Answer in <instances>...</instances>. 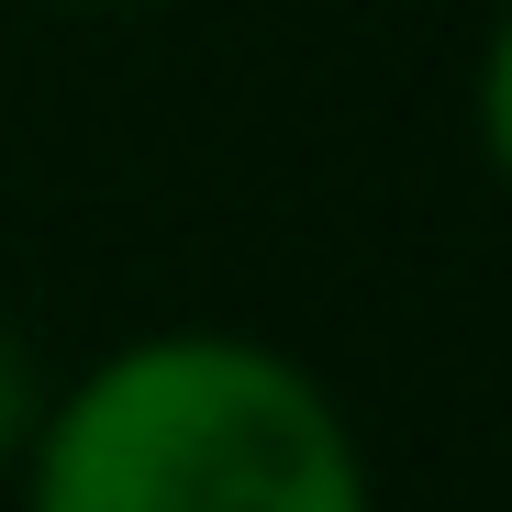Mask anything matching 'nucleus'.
<instances>
[{"label":"nucleus","instance_id":"obj_1","mask_svg":"<svg viewBox=\"0 0 512 512\" xmlns=\"http://www.w3.org/2000/svg\"><path fill=\"white\" fill-rule=\"evenodd\" d=\"M34 512H368L334 401L223 334L134 346L56 412Z\"/></svg>","mask_w":512,"mask_h":512},{"label":"nucleus","instance_id":"obj_2","mask_svg":"<svg viewBox=\"0 0 512 512\" xmlns=\"http://www.w3.org/2000/svg\"><path fill=\"white\" fill-rule=\"evenodd\" d=\"M479 123H490V156L512 167V23H501V45H490V90H479Z\"/></svg>","mask_w":512,"mask_h":512},{"label":"nucleus","instance_id":"obj_3","mask_svg":"<svg viewBox=\"0 0 512 512\" xmlns=\"http://www.w3.org/2000/svg\"><path fill=\"white\" fill-rule=\"evenodd\" d=\"M23 423H34V368H23V346H12V334H0V446H12Z\"/></svg>","mask_w":512,"mask_h":512}]
</instances>
